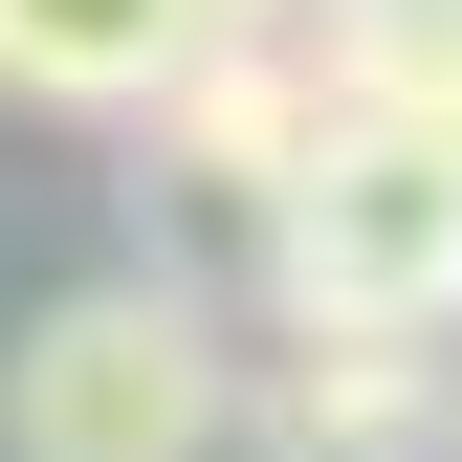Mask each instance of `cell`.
<instances>
[{"mask_svg":"<svg viewBox=\"0 0 462 462\" xmlns=\"http://www.w3.org/2000/svg\"><path fill=\"white\" fill-rule=\"evenodd\" d=\"M243 440V330L177 264H110L0 353V462H220Z\"/></svg>","mask_w":462,"mask_h":462,"instance_id":"1","label":"cell"},{"mask_svg":"<svg viewBox=\"0 0 462 462\" xmlns=\"http://www.w3.org/2000/svg\"><path fill=\"white\" fill-rule=\"evenodd\" d=\"M440 462H462V419H440Z\"/></svg>","mask_w":462,"mask_h":462,"instance_id":"6","label":"cell"},{"mask_svg":"<svg viewBox=\"0 0 462 462\" xmlns=\"http://www.w3.org/2000/svg\"><path fill=\"white\" fill-rule=\"evenodd\" d=\"M199 67V0H0V110H67V133H133L154 88Z\"/></svg>","mask_w":462,"mask_h":462,"instance_id":"5","label":"cell"},{"mask_svg":"<svg viewBox=\"0 0 462 462\" xmlns=\"http://www.w3.org/2000/svg\"><path fill=\"white\" fill-rule=\"evenodd\" d=\"M264 309H309V330H462V154L396 133V110H330L286 220H264Z\"/></svg>","mask_w":462,"mask_h":462,"instance_id":"2","label":"cell"},{"mask_svg":"<svg viewBox=\"0 0 462 462\" xmlns=\"http://www.w3.org/2000/svg\"><path fill=\"white\" fill-rule=\"evenodd\" d=\"M462 419V330H309V309H264V353H243V440L264 462H440Z\"/></svg>","mask_w":462,"mask_h":462,"instance_id":"4","label":"cell"},{"mask_svg":"<svg viewBox=\"0 0 462 462\" xmlns=\"http://www.w3.org/2000/svg\"><path fill=\"white\" fill-rule=\"evenodd\" d=\"M309 133H330V67L309 44H199L177 88L133 110V264H243L264 286V220H286V177H309Z\"/></svg>","mask_w":462,"mask_h":462,"instance_id":"3","label":"cell"}]
</instances>
